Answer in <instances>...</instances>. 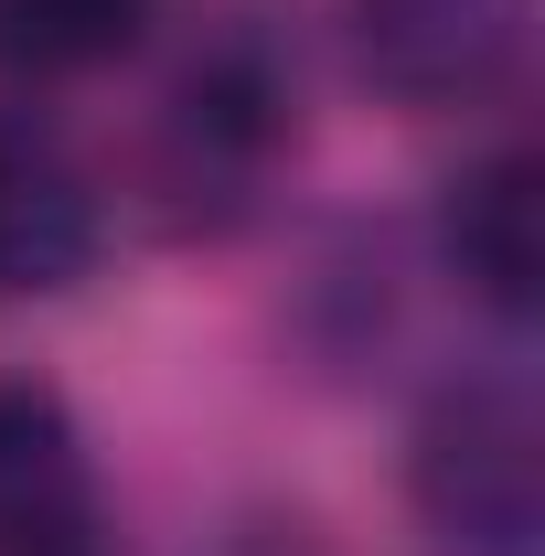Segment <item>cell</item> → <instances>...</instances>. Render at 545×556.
I'll use <instances>...</instances> for the list:
<instances>
[{"label": "cell", "mask_w": 545, "mask_h": 556, "mask_svg": "<svg viewBox=\"0 0 545 556\" xmlns=\"http://www.w3.org/2000/svg\"><path fill=\"white\" fill-rule=\"evenodd\" d=\"M407 514L428 556H545V417L514 375L439 386L407 439Z\"/></svg>", "instance_id": "obj_1"}, {"label": "cell", "mask_w": 545, "mask_h": 556, "mask_svg": "<svg viewBox=\"0 0 545 556\" xmlns=\"http://www.w3.org/2000/svg\"><path fill=\"white\" fill-rule=\"evenodd\" d=\"M342 43L385 108H492L524 75L535 0H342Z\"/></svg>", "instance_id": "obj_2"}, {"label": "cell", "mask_w": 545, "mask_h": 556, "mask_svg": "<svg viewBox=\"0 0 545 556\" xmlns=\"http://www.w3.org/2000/svg\"><path fill=\"white\" fill-rule=\"evenodd\" d=\"M289 118H300V75L278 65L268 33H225L204 65L172 86V118H161V139H172V182L182 193H236V182H257L268 172V150L289 139Z\"/></svg>", "instance_id": "obj_3"}, {"label": "cell", "mask_w": 545, "mask_h": 556, "mask_svg": "<svg viewBox=\"0 0 545 556\" xmlns=\"http://www.w3.org/2000/svg\"><path fill=\"white\" fill-rule=\"evenodd\" d=\"M0 556H107L86 439L43 386H0Z\"/></svg>", "instance_id": "obj_4"}, {"label": "cell", "mask_w": 545, "mask_h": 556, "mask_svg": "<svg viewBox=\"0 0 545 556\" xmlns=\"http://www.w3.org/2000/svg\"><path fill=\"white\" fill-rule=\"evenodd\" d=\"M97 182L75 172L65 150L22 118H0V311L11 300H54L97 268Z\"/></svg>", "instance_id": "obj_5"}, {"label": "cell", "mask_w": 545, "mask_h": 556, "mask_svg": "<svg viewBox=\"0 0 545 556\" xmlns=\"http://www.w3.org/2000/svg\"><path fill=\"white\" fill-rule=\"evenodd\" d=\"M439 257L481 311L524 321L545 300V172L535 150H492L439 193Z\"/></svg>", "instance_id": "obj_6"}, {"label": "cell", "mask_w": 545, "mask_h": 556, "mask_svg": "<svg viewBox=\"0 0 545 556\" xmlns=\"http://www.w3.org/2000/svg\"><path fill=\"white\" fill-rule=\"evenodd\" d=\"M161 0H0V75L22 86H65V75H97L139 54Z\"/></svg>", "instance_id": "obj_7"}]
</instances>
